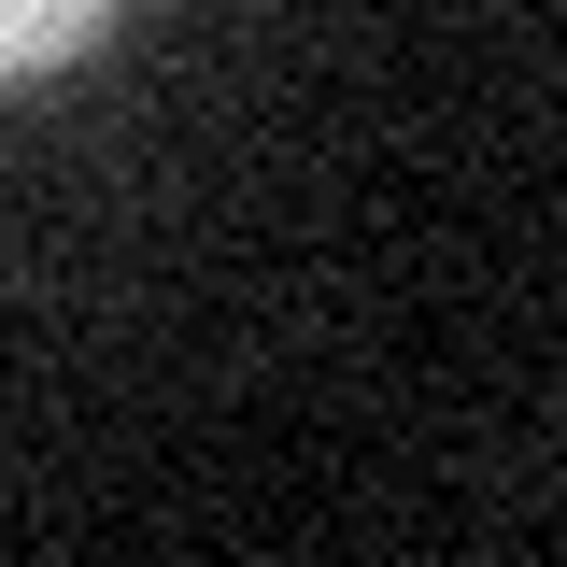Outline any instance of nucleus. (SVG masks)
<instances>
[{"instance_id":"obj_1","label":"nucleus","mask_w":567,"mask_h":567,"mask_svg":"<svg viewBox=\"0 0 567 567\" xmlns=\"http://www.w3.org/2000/svg\"><path fill=\"white\" fill-rule=\"evenodd\" d=\"M114 14H128V0H0V85H29V71L85 58Z\"/></svg>"}]
</instances>
